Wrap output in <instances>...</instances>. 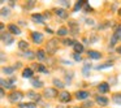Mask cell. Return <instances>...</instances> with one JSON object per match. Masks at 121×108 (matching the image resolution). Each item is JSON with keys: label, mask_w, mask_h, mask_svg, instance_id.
Instances as JSON below:
<instances>
[{"label": "cell", "mask_w": 121, "mask_h": 108, "mask_svg": "<svg viewBox=\"0 0 121 108\" xmlns=\"http://www.w3.org/2000/svg\"><path fill=\"white\" fill-rule=\"evenodd\" d=\"M57 39H51L50 42L47 43V51L48 53H55L56 50H57Z\"/></svg>", "instance_id": "cell-1"}, {"label": "cell", "mask_w": 121, "mask_h": 108, "mask_svg": "<svg viewBox=\"0 0 121 108\" xmlns=\"http://www.w3.org/2000/svg\"><path fill=\"white\" fill-rule=\"evenodd\" d=\"M21 99H22V92L21 91H13V92L9 94V100H11L12 103H17Z\"/></svg>", "instance_id": "cell-2"}, {"label": "cell", "mask_w": 121, "mask_h": 108, "mask_svg": "<svg viewBox=\"0 0 121 108\" xmlns=\"http://www.w3.org/2000/svg\"><path fill=\"white\" fill-rule=\"evenodd\" d=\"M44 95L46 98H50V99H52V98H56L57 96V90L56 89H52V87H50V89H46L44 90Z\"/></svg>", "instance_id": "cell-3"}, {"label": "cell", "mask_w": 121, "mask_h": 108, "mask_svg": "<svg viewBox=\"0 0 121 108\" xmlns=\"http://www.w3.org/2000/svg\"><path fill=\"white\" fill-rule=\"evenodd\" d=\"M31 38H33V42L39 44V43L43 42V34L42 33H38V31H34L31 33Z\"/></svg>", "instance_id": "cell-4"}, {"label": "cell", "mask_w": 121, "mask_h": 108, "mask_svg": "<svg viewBox=\"0 0 121 108\" xmlns=\"http://www.w3.org/2000/svg\"><path fill=\"white\" fill-rule=\"evenodd\" d=\"M90 96V92L89 91H85V90H81V91H77L76 92V98L78 100H85Z\"/></svg>", "instance_id": "cell-5"}, {"label": "cell", "mask_w": 121, "mask_h": 108, "mask_svg": "<svg viewBox=\"0 0 121 108\" xmlns=\"http://www.w3.org/2000/svg\"><path fill=\"white\" fill-rule=\"evenodd\" d=\"M59 99L63 103H68L69 100H70V94H69L68 91H61L60 94H59Z\"/></svg>", "instance_id": "cell-6"}, {"label": "cell", "mask_w": 121, "mask_h": 108, "mask_svg": "<svg viewBox=\"0 0 121 108\" xmlns=\"http://www.w3.org/2000/svg\"><path fill=\"white\" fill-rule=\"evenodd\" d=\"M87 55H89V57L92 59V60H99V59H102V53H100L99 51L90 50L89 52H87Z\"/></svg>", "instance_id": "cell-7"}, {"label": "cell", "mask_w": 121, "mask_h": 108, "mask_svg": "<svg viewBox=\"0 0 121 108\" xmlns=\"http://www.w3.org/2000/svg\"><path fill=\"white\" fill-rule=\"evenodd\" d=\"M1 40H3L5 44H12V43H13V37H12L9 33H4V34H1Z\"/></svg>", "instance_id": "cell-8"}, {"label": "cell", "mask_w": 121, "mask_h": 108, "mask_svg": "<svg viewBox=\"0 0 121 108\" xmlns=\"http://www.w3.org/2000/svg\"><path fill=\"white\" fill-rule=\"evenodd\" d=\"M98 90H99V92H102V94L108 92L109 91V85H108L107 82H102V83H99V86H98Z\"/></svg>", "instance_id": "cell-9"}, {"label": "cell", "mask_w": 121, "mask_h": 108, "mask_svg": "<svg viewBox=\"0 0 121 108\" xmlns=\"http://www.w3.org/2000/svg\"><path fill=\"white\" fill-rule=\"evenodd\" d=\"M95 102H96L99 105H102V107H105V105L108 104V99L105 96H96Z\"/></svg>", "instance_id": "cell-10"}, {"label": "cell", "mask_w": 121, "mask_h": 108, "mask_svg": "<svg viewBox=\"0 0 121 108\" xmlns=\"http://www.w3.org/2000/svg\"><path fill=\"white\" fill-rule=\"evenodd\" d=\"M31 20L34 22H38V24H44V17H43L42 14H33Z\"/></svg>", "instance_id": "cell-11"}, {"label": "cell", "mask_w": 121, "mask_h": 108, "mask_svg": "<svg viewBox=\"0 0 121 108\" xmlns=\"http://www.w3.org/2000/svg\"><path fill=\"white\" fill-rule=\"evenodd\" d=\"M8 30L12 33V34H21V30H20V27H17L16 25H13V24H11V25H8Z\"/></svg>", "instance_id": "cell-12"}, {"label": "cell", "mask_w": 121, "mask_h": 108, "mask_svg": "<svg viewBox=\"0 0 121 108\" xmlns=\"http://www.w3.org/2000/svg\"><path fill=\"white\" fill-rule=\"evenodd\" d=\"M33 68L35 69L37 72H43V73H48V70L46 69V66L44 65H42V64H33Z\"/></svg>", "instance_id": "cell-13"}, {"label": "cell", "mask_w": 121, "mask_h": 108, "mask_svg": "<svg viewBox=\"0 0 121 108\" xmlns=\"http://www.w3.org/2000/svg\"><path fill=\"white\" fill-rule=\"evenodd\" d=\"M56 14H57V17H60V18H68L69 14L66 13V11H64V9H56Z\"/></svg>", "instance_id": "cell-14"}, {"label": "cell", "mask_w": 121, "mask_h": 108, "mask_svg": "<svg viewBox=\"0 0 121 108\" xmlns=\"http://www.w3.org/2000/svg\"><path fill=\"white\" fill-rule=\"evenodd\" d=\"M69 27L72 29V33H73V35H77V34H78L79 27H78V25H77L76 22H70V24H69Z\"/></svg>", "instance_id": "cell-15"}, {"label": "cell", "mask_w": 121, "mask_h": 108, "mask_svg": "<svg viewBox=\"0 0 121 108\" xmlns=\"http://www.w3.org/2000/svg\"><path fill=\"white\" fill-rule=\"evenodd\" d=\"M22 76H24L25 78H31L33 77V69L31 68H25L24 72H22Z\"/></svg>", "instance_id": "cell-16"}, {"label": "cell", "mask_w": 121, "mask_h": 108, "mask_svg": "<svg viewBox=\"0 0 121 108\" xmlns=\"http://www.w3.org/2000/svg\"><path fill=\"white\" fill-rule=\"evenodd\" d=\"M73 47H74V52H76V53H81V52H83V44H81V43L76 42Z\"/></svg>", "instance_id": "cell-17"}, {"label": "cell", "mask_w": 121, "mask_h": 108, "mask_svg": "<svg viewBox=\"0 0 121 108\" xmlns=\"http://www.w3.org/2000/svg\"><path fill=\"white\" fill-rule=\"evenodd\" d=\"M0 83H1V87H3V89H12V87H13V85H12L11 82L5 81V79H1Z\"/></svg>", "instance_id": "cell-18"}, {"label": "cell", "mask_w": 121, "mask_h": 108, "mask_svg": "<svg viewBox=\"0 0 121 108\" xmlns=\"http://www.w3.org/2000/svg\"><path fill=\"white\" fill-rule=\"evenodd\" d=\"M27 95H29V98L33 100H38V102H39V99H40V96L38 94H35L34 91H27Z\"/></svg>", "instance_id": "cell-19"}, {"label": "cell", "mask_w": 121, "mask_h": 108, "mask_svg": "<svg viewBox=\"0 0 121 108\" xmlns=\"http://www.w3.org/2000/svg\"><path fill=\"white\" fill-rule=\"evenodd\" d=\"M87 1H85V0H81V1H77V4L74 5V11H78V9H81L83 5H86Z\"/></svg>", "instance_id": "cell-20"}, {"label": "cell", "mask_w": 121, "mask_h": 108, "mask_svg": "<svg viewBox=\"0 0 121 108\" xmlns=\"http://www.w3.org/2000/svg\"><path fill=\"white\" fill-rule=\"evenodd\" d=\"M18 47L21 48V50H24V51H27V47H29V43H27V42H25V40H20V42H18Z\"/></svg>", "instance_id": "cell-21"}, {"label": "cell", "mask_w": 121, "mask_h": 108, "mask_svg": "<svg viewBox=\"0 0 121 108\" xmlns=\"http://www.w3.org/2000/svg\"><path fill=\"white\" fill-rule=\"evenodd\" d=\"M66 34H68V29H66V27H60V29L57 30L59 37H65Z\"/></svg>", "instance_id": "cell-22"}, {"label": "cell", "mask_w": 121, "mask_h": 108, "mask_svg": "<svg viewBox=\"0 0 121 108\" xmlns=\"http://www.w3.org/2000/svg\"><path fill=\"white\" fill-rule=\"evenodd\" d=\"M31 85L35 87V89H39V87L43 86V82L39 81V79H33V81H31Z\"/></svg>", "instance_id": "cell-23"}, {"label": "cell", "mask_w": 121, "mask_h": 108, "mask_svg": "<svg viewBox=\"0 0 121 108\" xmlns=\"http://www.w3.org/2000/svg\"><path fill=\"white\" fill-rule=\"evenodd\" d=\"M20 107L21 108H35L37 104L35 103H22V104H20Z\"/></svg>", "instance_id": "cell-24"}, {"label": "cell", "mask_w": 121, "mask_h": 108, "mask_svg": "<svg viewBox=\"0 0 121 108\" xmlns=\"http://www.w3.org/2000/svg\"><path fill=\"white\" fill-rule=\"evenodd\" d=\"M37 57L39 59V60H44V59H46V52L43 50H39L37 52Z\"/></svg>", "instance_id": "cell-25"}, {"label": "cell", "mask_w": 121, "mask_h": 108, "mask_svg": "<svg viewBox=\"0 0 121 108\" xmlns=\"http://www.w3.org/2000/svg\"><path fill=\"white\" fill-rule=\"evenodd\" d=\"M112 99L116 104H121V94H115L112 96Z\"/></svg>", "instance_id": "cell-26"}, {"label": "cell", "mask_w": 121, "mask_h": 108, "mask_svg": "<svg viewBox=\"0 0 121 108\" xmlns=\"http://www.w3.org/2000/svg\"><path fill=\"white\" fill-rule=\"evenodd\" d=\"M90 69H91V65L86 63V64H85V66H83V70H82V72H83V74H85V77L89 76V70H90Z\"/></svg>", "instance_id": "cell-27"}, {"label": "cell", "mask_w": 121, "mask_h": 108, "mask_svg": "<svg viewBox=\"0 0 121 108\" xmlns=\"http://www.w3.org/2000/svg\"><path fill=\"white\" fill-rule=\"evenodd\" d=\"M53 85H55L56 87H59V89H63V87H64V83L60 81V79H57V78L53 79Z\"/></svg>", "instance_id": "cell-28"}, {"label": "cell", "mask_w": 121, "mask_h": 108, "mask_svg": "<svg viewBox=\"0 0 121 108\" xmlns=\"http://www.w3.org/2000/svg\"><path fill=\"white\" fill-rule=\"evenodd\" d=\"M24 56H25V57H27V59H34L37 55H34V52H31V51H26V52L24 53Z\"/></svg>", "instance_id": "cell-29"}, {"label": "cell", "mask_w": 121, "mask_h": 108, "mask_svg": "<svg viewBox=\"0 0 121 108\" xmlns=\"http://www.w3.org/2000/svg\"><path fill=\"white\" fill-rule=\"evenodd\" d=\"M3 72L5 74H12L14 72V68H8V66H7V68H3Z\"/></svg>", "instance_id": "cell-30"}, {"label": "cell", "mask_w": 121, "mask_h": 108, "mask_svg": "<svg viewBox=\"0 0 121 108\" xmlns=\"http://www.w3.org/2000/svg\"><path fill=\"white\" fill-rule=\"evenodd\" d=\"M63 43H64L65 46H74V43H76V42H74L73 39H64Z\"/></svg>", "instance_id": "cell-31"}, {"label": "cell", "mask_w": 121, "mask_h": 108, "mask_svg": "<svg viewBox=\"0 0 121 108\" xmlns=\"http://www.w3.org/2000/svg\"><path fill=\"white\" fill-rule=\"evenodd\" d=\"M117 40H118L117 35H116V34H113V35H112V39H111V47H112V46H115Z\"/></svg>", "instance_id": "cell-32"}, {"label": "cell", "mask_w": 121, "mask_h": 108, "mask_svg": "<svg viewBox=\"0 0 121 108\" xmlns=\"http://www.w3.org/2000/svg\"><path fill=\"white\" fill-rule=\"evenodd\" d=\"M109 66H112V64H109V63H105V64H103V65H99V66H96V69H98V70H100V69L109 68Z\"/></svg>", "instance_id": "cell-33"}, {"label": "cell", "mask_w": 121, "mask_h": 108, "mask_svg": "<svg viewBox=\"0 0 121 108\" xmlns=\"http://www.w3.org/2000/svg\"><path fill=\"white\" fill-rule=\"evenodd\" d=\"M73 57H74V60H76V61H81L82 60L81 55H79V53H76V52L73 53Z\"/></svg>", "instance_id": "cell-34"}, {"label": "cell", "mask_w": 121, "mask_h": 108, "mask_svg": "<svg viewBox=\"0 0 121 108\" xmlns=\"http://www.w3.org/2000/svg\"><path fill=\"white\" fill-rule=\"evenodd\" d=\"M1 12H3V13H1L3 16H8V14H9V9H7V8H3V9H1Z\"/></svg>", "instance_id": "cell-35"}, {"label": "cell", "mask_w": 121, "mask_h": 108, "mask_svg": "<svg viewBox=\"0 0 121 108\" xmlns=\"http://www.w3.org/2000/svg\"><path fill=\"white\" fill-rule=\"evenodd\" d=\"M59 3H60L63 7H68L69 5V1H65V0H61V1H59Z\"/></svg>", "instance_id": "cell-36"}, {"label": "cell", "mask_w": 121, "mask_h": 108, "mask_svg": "<svg viewBox=\"0 0 121 108\" xmlns=\"http://www.w3.org/2000/svg\"><path fill=\"white\" fill-rule=\"evenodd\" d=\"M85 11H86V12L91 11V7H89V4H86V5H85Z\"/></svg>", "instance_id": "cell-37"}, {"label": "cell", "mask_w": 121, "mask_h": 108, "mask_svg": "<svg viewBox=\"0 0 121 108\" xmlns=\"http://www.w3.org/2000/svg\"><path fill=\"white\" fill-rule=\"evenodd\" d=\"M91 104H92L91 102H86V103H85V105H83V107H90Z\"/></svg>", "instance_id": "cell-38"}, {"label": "cell", "mask_w": 121, "mask_h": 108, "mask_svg": "<svg viewBox=\"0 0 121 108\" xmlns=\"http://www.w3.org/2000/svg\"><path fill=\"white\" fill-rule=\"evenodd\" d=\"M87 22H89V25H94V21H92V20H87Z\"/></svg>", "instance_id": "cell-39"}, {"label": "cell", "mask_w": 121, "mask_h": 108, "mask_svg": "<svg viewBox=\"0 0 121 108\" xmlns=\"http://www.w3.org/2000/svg\"><path fill=\"white\" fill-rule=\"evenodd\" d=\"M0 94H1V96H5V92H4V90L1 89V91H0Z\"/></svg>", "instance_id": "cell-40"}, {"label": "cell", "mask_w": 121, "mask_h": 108, "mask_svg": "<svg viewBox=\"0 0 121 108\" xmlns=\"http://www.w3.org/2000/svg\"><path fill=\"white\" fill-rule=\"evenodd\" d=\"M117 52L121 53V46H120V47H117Z\"/></svg>", "instance_id": "cell-41"}, {"label": "cell", "mask_w": 121, "mask_h": 108, "mask_svg": "<svg viewBox=\"0 0 121 108\" xmlns=\"http://www.w3.org/2000/svg\"><path fill=\"white\" fill-rule=\"evenodd\" d=\"M120 16H121V9H120Z\"/></svg>", "instance_id": "cell-42"}]
</instances>
